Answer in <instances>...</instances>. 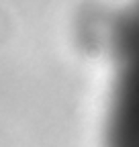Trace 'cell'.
<instances>
[{"label": "cell", "instance_id": "1", "mask_svg": "<svg viewBox=\"0 0 139 147\" xmlns=\"http://www.w3.org/2000/svg\"><path fill=\"white\" fill-rule=\"evenodd\" d=\"M115 86L107 119V147H139V0L113 33Z\"/></svg>", "mask_w": 139, "mask_h": 147}]
</instances>
